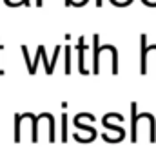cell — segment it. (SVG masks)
<instances>
[{
  "label": "cell",
  "instance_id": "obj_1",
  "mask_svg": "<svg viewBox=\"0 0 156 154\" xmlns=\"http://www.w3.org/2000/svg\"><path fill=\"white\" fill-rule=\"evenodd\" d=\"M142 49H140V75H147V58H145V51H147V37L142 35Z\"/></svg>",
  "mask_w": 156,
  "mask_h": 154
},
{
  "label": "cell",
  "instance_id": "obj_2",
  "mask_svg": "<svg viewBox=\"0 0 156 154\" xmlns=\"http://www.w3.org/2000/svg\"><path fill=\"white\" fill-rule=\"evenodd\" d=\"M83 42H85L83 38L78 40V69H80V73H82V75H89V73H87V69H85V62H83V49L87 47Z\"/></svg>",
  "mask_w": 156,
  "mask_h": 154
},
{
  "label": "cell",
  "instance_id": "obj_3",
  "mask_svg": "<svg viewBox=\"0 0 156 154\" xmlns=\"http://www.w3.org/2000/svg\"><path fill=\"white\" fill-rule=\"evenodd\" d=\"M136 120H138V113H136V103L133 102L131 103V142L134 143L138 138H136Z\"/></svg>",
  "mask_w": 156,
  "mask_h": 154
},
{
  "label": "cell",
  "instance_id": "obj_4",
  "mask_svg": "<svg viewBox=\"0 0 156 154\" xmlns=\"http://www.w3.org/2000/svg\"><path fill=\"white\" fill-rule=\"evenodd\" d=\"M62 142H67V114H62Z\"/></svg>",
  "mask_w": 156,
  "mask_h": 154
},
{
  "label": "cell",
  "instance_id": "obj_5",
  "mask_svg": "<svg viewBox=\"0 0 156 154\" xmlns=\"http://www.w3.org/2000/svg\"><path fill=\"white\" fill-rule=\"evenodd\" d=\"M66 54H67V58H66V75H71V49L69 47H66Z\"/></svg>",
  "mask_w": 156,
  "mask_h": 154
},
{
  "label": "cell",
  "instance_id": "obj_6",
  "mask_svg": "<svg viewBox=\"0 0 156 154\" xmlns=\"http://www.w3.org/2000/svg\"><path fill=\"white\" fill-rule=\"evenodd\" d=\"M66 4L67 5H83V4H87V0H66Z\"/></svg>",
  "mask_w": 156,
  "mask_h": 154
},
{
  "label": "cell",
  "instance_id": "obj_7",
  "mask_svg": "<svg viewBox=\"0 0 156 154\" xmlns=\"http://www.w3.org/2000/svg\"><path fill=\"white\" fill-rule=\"evenodd\" d=\"M133 0H111V4H115V5H127V4H131Z\"/></svg>",
  "mask_w": 156,
  "mask_h": 154
},
{
  "label": "cell",
  "instance_id": "obj_8",
  "mask_svg": "<svg viewBox=\"0 0 156 154\" xmlns=\"http://www.w3.org/2000/svg\"><path fill=\"white\" fill-rule=\"evenodd\" d=\"M144 4H147V5H156V0H142Z\"/></svg>",
  "mask_w": 156,
  "mask_h": 154
},
{
  "label": "cell",
  "instance_id": "obj_9",
  "mask_svg": "<svg viewBox=\"0 0 156 154\" xmlns=\"http://www.w3.org/2000/svg\"><path fill=\"white\" fill-rule=\"evenodd\" d=\"M96 5L100 7V5H102V0H96Z\"/></svg>",
  "mask_w": 156,
  "mask_h": 154
},
{
  "label": "cell",
  "instance_id": "obj_10",
  "mask_svg": "<svg viewBox=\"0 0 156 154\" xmlns=\"http://www.w3.org/2000/svg\"><path fill=\"white\" fill-rule=\"evenodd\" d=\"M38 4H42V0H38Z\"/></svg>",
  "mask_w": 156,
  "mask_h": 154
}]
</instances>
